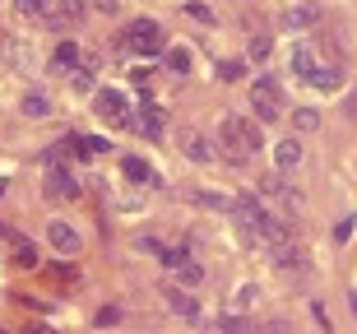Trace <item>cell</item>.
I'll return each mask as SVG.
<instances>
[{"label":"cell","instance_id":"1","mask_svg":"<svg viewBox=\"0 0 357 334\" xmlns=\"http://www.w3.org/2000/svg\"><path fill=\"white\" fill-rule=\"evenodd\" d=\"M251 112H255V121L283 116V84H278V75H260L251 84Z\"/></svg>","mask_w":357,"mask_h":334},{"label":"cell","instance_id":"2","mask_svg":"<svg viewBox=\"0 0 357 334\" xmlns=\"http://www.w3.org/2000/svg\"><path fill=\"white\" fill-rule=\"evenodd\" d=\"M126 38H130V47L139 56H158L167 42H162V28L153 24V19H130V28H126Z\"/></svg>","mask_w":357,"mask_h":334},{"label":"cell","instance_id":"3","mask_svg":"<svg viewBox=\"0 0 357 334\" xmlns=\"http://www.w3.org/2000/svg\"><path fill=\"white\" fill-rule=\"evenodd\" d=\"M89 19V5L84 0H52V14H47V28L52 33H70Z\"/></svg>","mask_w":357,"mask_h":334},{"label":"cell","instance_id":"4","mask_svg":"<svg viewBox=\"0 0 357 334\" xmlns=\"http://www.w3.org/2000/svg\"><path fill=\"white\" fill-rule=\"evenodd\" d=\"M93 103H98V112H102L112 126H135V112H130V103H126V93H116V89H98Z\"/></svg>","mask_w":357,"mask_h":334},{"label":"cell","instance_id":"5","mask_svg":"<svg viewBox=\"0 0 357 334\" xmlns=\"http://www.w3.org/2000/svg\"><path fill=\"white\" fill-rule=\"evenodd\" d=\"M176 149H181L190 162H213V139L204 130H195V126H181V130H176Z\"/></svg>","mask_w":357,"mask_h":334},{"label":"cell","instance_id":"6","mask_svg":"<svg viewBox=\"0 0 357 334\" xmlns=\"http://www.w3.org/2000/svg\"><path fill=\"white\" fill-rule=\"evenodd\" d=\"M47 241H52L56 255H79L84 251V237L70 223H61V218H56V223H47Z\"/></svg>","mask_w":357,"mask_h":334},{"label":"cell","instance_id":"7","mask_svg":"<svg viewBox=\"0 0 357 334\" xmlns=\"http://www.w3.org/2000/svg\"><path fill=\"white\" fill-rule=\"evenodd\" d=\"M283 66H288V75L306 79V75H311V66H316V52H311V42H306V38L288 42V52H283Z\"/></svg>","mask_w":357,"mask_h":334},{"label":"cell","instance_id":"8","mask_svg":"<svg viewBox=\"0 0 357 334\" xmlns=\"http://www.w3.org/2000/svg\"><path fill=\"white\" fill-rule=\"evenodd\" d=\"M302 265H306V251H302V241H297V237L274 241V269H288V274H297Z\"/></svg>","mask_w":357,"mask_h":334},{"label":"cell","instance_id":"9","mask_svg":"<svg viewBox=\"0 0 357 334\" xmlns=\"http://www.w3.org/2000/svg\"><path fill=\"white\" fill-rule=\"evenodd\" d=\"M162 302H167L176 316H185V321H195V316H199V302L185 293L181 283H162Z\"/></svg>","mask_w":357,"mask_h":334},{"label":"cell","instance_id":"10","mask_svg":"<svg viewBox=\"0 0 357 334\" xmlns=\"http://www.w3.org/2000/svg\"><path fill=\"white\" fill-rule=\"evenodd\" d=\"M75 195H79V181L66 167H52L47 172V200H75Z\"/></svg>","mask_w":357,"mask_h":334},{"label":"cell","instance_id":"11","mask_svg":"<svg viewBox=\"0 0 357 334\" xmlns=\"http://www.w3.org/2000/svg\"><path fill=\"white\" fill-rule=\"evenodd\" d=\"M302 84H311V89H320V93H339L344 89V75L334 66H311V75H306Z\"/></svg>","mask_w":357,"mask_h":334},{"label":"cell","instance_id":"12","mask_svg":"<svg viewBox=\"0 0 357 334\" xmlns=\"http://www.w3.org/2000/svg\"><path fill=\"white\" fill-rule=\"evenodd\" d=\"M232 214L241 218V223L251 227V232H260V223H265V209H260V200H255V195H241V200H232Z\"/></svg>","mask_w":357,"mask_h":334},{"label":"cell","instance_id":"13","mask_svg":"<svg viewBox=\"0 0 357 334\" xmlns=\"http://www.w3.org/2000/svg\"><path fill=\"white\" fill-rule=\"evenodd\" d=\"M316 19H320V10H316V5H292V10L283 14L278 24H283V28H292V33H297V28H311V24H316Z\"/></svg>","mask_w":357,"mask_h":334},{"label":"cell","instance_id":"14","mask_svg":"<svg viewBox=\"0 0 357 334\" xmlns=\"http://www.w3.org/2000/svg\"><path fill=\"white\" fill-rule=\"evenodd\" d=\"M302 139H278L274 144V167H297V162H302Z\"/></svg>","mask_w":357,"mask_h":334},{"label":"cell","instance_id":"15","mask_svg":"<svg viewBox=\"0 0 357 334\" xmlns=\"http://www.w3.org/2000/svg\"><path fill=\"white\" fill-rule=\"evenodd\" d=\"M19 112H24V116H33V121H42V116H52V98L42 93V89H33V93H24Z\"/></svg>","mask_w":357,"mask_h":334},{"label":"cell","instance_id":"16","mask_svg":"<svg viewBox=\"0 0 357 334\" xmlns=\"http://www.w3.org/2000/svg\"><path fill=\"white\" fill-rule=\"evenodd\" d=\"M14 10L24 14V19H38V24H47V14H52V0H14Z\"/></svg>","mask_w":357,"mask_h":334},{"label":"cell","instance_id":"17","mask_svg":"<svg viewBox=\"0 0 357 334\" xmlns=\"http://www.w3.org/2000/svg\"><path fill=\"white\" fill-rule=\"evenodd\" d=\"M135 126H139L144 135H153V139H158V135H162V116H158V107H153V103H149V107H139Z\"/></svg>","mask_w":357,"mask_h":334},{"label":"cell","instance_id":"18","mask_svg":"<svg viewBox=\"0 0 357 334\" xmlns=\"http://www.w3.org/2000/svg\"><path fill=\"white\" fill-rule=\"evenodd\" d=\"M121 172H126V181H149V186L158 181V176L149 172V162H144V158H126V162H121Z\"/></svg>","mask_w":357,"mask_h":334},{"label":"cell","instance_id":"19","mask_svg":"<svg viewBox=\"0 0 357 334\" xmlns=\"http://www.w3.org/2000/svg\"><path fill=\"white\" fill-rule=\"evenodd\" d=\"M79 61H84V56L75 52V42H61V47H56V56H52V70H75Z\"/></svg>","mask_w":357,"mask_h":334},{"label":"cell","instance_id":"20","mask_svg":"<svg viewBox=\"0 0 357 334\" xmlns=\"http://www.w3.org/2000/svg\"><path fill=\"white\" fill-rule=\"evenodd\" d=\"M172 274H176V279L185 283V288H195V283H204V265H195V260H190V255H185L181 265L172 269Z\"/></svg>","mask_w":357,"mask_h":334},{"label":"cell","instance_id":"21","mask_svg":"<svg viewBox=\"0 0 357 334\" xmlns=\"http://www.w3.org/2000/svg\"><path fill=\"white\" fill-rule=\"evenodd\" d=\"M255 302H260V288L255 283H241L237 293H232V311H251Z\"/></svg>","mask_w":357,"mask_h":334},{"label":"cell","instance_id":"22","mask_svg":"<svg viewBox=\"0 0 357 334\" xmlns=\"http://www.w3.org/2000/svg\"><path fill=\"white\" fill-rule=\"evenodd\" d=\"M14 265L19 269H38V251H33V241H14Z\"/></svg>","mask_w":357,"mask_h":334},{"label":"cell","instance_id":"23","mask_svg":"<svg viewBox=\"0 0 357 334\" xmlns=\"http://www.w3.org/2000/svg\"><path fill=\"white\" fill-rule=\"evenodd\" d=\"M288 181H283V176H278V172H269L265 176V181H260V195H269V200H283V195H288Z\"/></svg>","mask_w":357,"mask_h":334},{"label":"cell","instance_id":"24","mask_svg":"<svg viewBox=\"0 0 357 334\" xmlns=\"http://www.w3.org/2000/svg\"><path fill=\"white\" fill-rule=\"evenodd\" d=\"M292 126H297V130H320V112L316 107H297V112H292Z\"/></svg>","mask_w":357,"mask_h":334},{"label":"cell","instance_id":"25","mask_svg":"<svg viewBox=\"0 0 357 334\" xmlns=\"http://www.w3.org/2000/svg\"><path fill=\"white\" fill-rule=\"evenodd\" d=\"M241 75H246V66H241V61H223V66H218V79H241Z\"/></svg>","mask_w":357,"mask_h":334},{"label":"cell","instance_id":"26","mask_svg":"<svg viewBox=\"0 0 357 334\" xmlns=\"http://www.w3.org/2000/svg\"><path fill=\"white\" fill-rule=\"evenodd\" d=\"M167 66H172L176 75H181V70H190V52H181V47H172V52H167Z\"/></svg>","mask_w":357,"mask_h":334},{"label":"cell","instance_id":"27","mask_svg":"<svg viewBox=\"0 0 357 334\" xmlns=\"http://www.w3.org/2000/svg\"><path fill=\"white\" fill-rule=\"evenodd\" d=\"M353 227H357V218H353V214H344L339 223H334V241H348V237H353Z\"/></svg>","mask_w":357,"mask_h":334},{"label":"cell","instance_id":"28","mask_svg":"<svg viewBox=\"0 0 357 334\" xmlns=\"http://www.w3.org/2000/svg\"><path fill=\"white\" fill-rule=\"evenodd\" d=\"M185 255H190V251H181V246H162V265H167V269H176V265L185 260Z\"/></svg>","mask_w":357,"mask_h":334},{"label":"cell","instance_id":"29","mask_svg":"<svg viewBox=\"0 0 357 334\" xmlns=\"http://www.w3.org/2000/svg\"><path fill=\"white\" fill-rule=\"evenodd\" d=\"M185 14H190V19H199V24H213V10H209V5H185Z\"/></svg>","mask_w":357,"mask_h":334},{"label":"cell","instance_id":"30","mask_svg":"<svg viewBox=\"0 0 357 334\" xmlns=\"http://www.w3.org/2000/svg\"><path fill=\"white\" fill-rule=\"evenodd\" d=\"M116 321H121L116 307H102V311H98V325H116Z\"/></svg>","mask_w":357,"mask_h":334},{"label":"cell","instance_id":"31","mask_svg":"<svg viewBox=\"0 0 357 334\" xmlns=\"http://www.w3.org/2000/svg\"><path fill=\"white\" fill-rule=\"evenodd\" d=\"M251 56H255V61H260V56H269V38H255L251 42Z\"/></svg>","mask_w":357,"mask_h":334},{"label":"cell","instance_id":"32","mask_svg":"<svg viewBox=\"0 0 357 334\" xmlns=\"http://www.w3.org/2000/svg\"><path fill=\"white\" fill-rule=\"evenodd\" d=\"M98 10H107V14H116V0H98Z\"/></svg>","mask_w":357,"mask_h":334},{"label":"cell","instance_id":"33","mask_svg":"<svg viewBox=\"0 0 357 334\" xmlns=\"http://www.w3.org/2000/svg\"><path fill=\"white\" fill-rule=\"evenodd\" d=\"M348 307H353V316H357V288H353V293H348Z\"/></svg>","mask_w":357,"mask_h":334},{"label":"cell","instance_id":"34","mask_svg":"<svg viewBox=\"0 0 357 334\" xmlns=\"http://www.w3.org/2000/svg\"><path fill=\"white\" fill-rule=\"evenodd\" d=\"M0 195H5V176H0Z\"/></svg>","mask_w":357,"mask_h":334}]
</instances>
